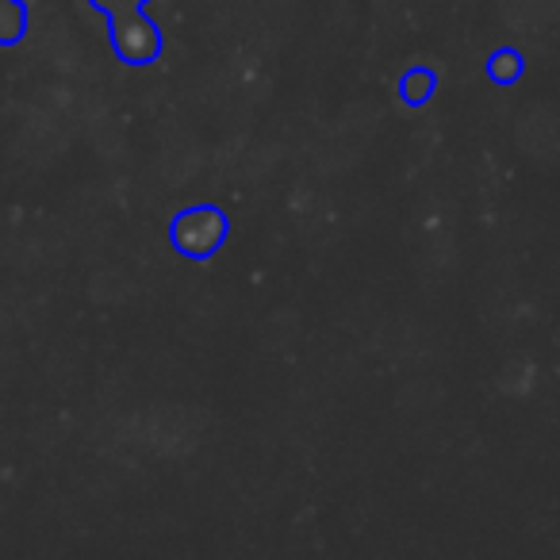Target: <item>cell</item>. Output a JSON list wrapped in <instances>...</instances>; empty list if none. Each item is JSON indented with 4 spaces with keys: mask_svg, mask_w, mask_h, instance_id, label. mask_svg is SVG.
<instances>
[{
    "mask_svg": "<svg viewBox=\"0 0 560 560\" xmlns=\"http://www.w3.org/2000/svg\"><path fill=\"white\" fill-rule=\"evenodd\" d=\"M223 234H226V215L215 208H192L185 215H177V223H173V242L188 257H208L223 242Z\"/></svg>",
    "mask_w": 560,
    "mask_h": 560,
    "instance_id": "cell-1",
    "label": "cell"
},
{
    "mask_svg": "<svg viewBox=\"0 0 560 560\" xmlns=\"http://www.w3.org/2000/svg\"><path fill=\"white\" fill-rule=\"evenodd\" d=\"M518 70H522V58L514 55V50H499V55H491V62H488L491 81H503V85H511V81L518 78Z\"/></svg>",
    "mask_w": 560,
    "mask_h": 560,
    "instance_id": "cell-2",
    "label": "cell"
},
{
    "mask_svg": "<svg viewBox=\"0 0 560 560\" xmlns=\"http://www.w3.org/2000/svg\"><path fill=\"white\" fill-rule=\"evenodd\" d=\"M20 27H24V12L16 0H0V43H16Z\"/></svg>",
    "mask_w": 560,
    "mask_h": 560,
    "instance_id": "cell-3",
    "label": "cell"
},
{
    "mask_svg": "<svg viewBox=\"0 0 560 560\" xmlns=\"http://www.w3.org/2000/svg\"><path fill=\"white\" fill-rule=\"evenodd\" d=\"M430 93H434V73L415 70L411 78L404 81V96H407V101H411V104H422Z\"/></svg>",
    "mask_w": 560,
    "mask_h": 560,
    "instance_id": "cell-4",
    "label": "cell"
}]
</instances>
